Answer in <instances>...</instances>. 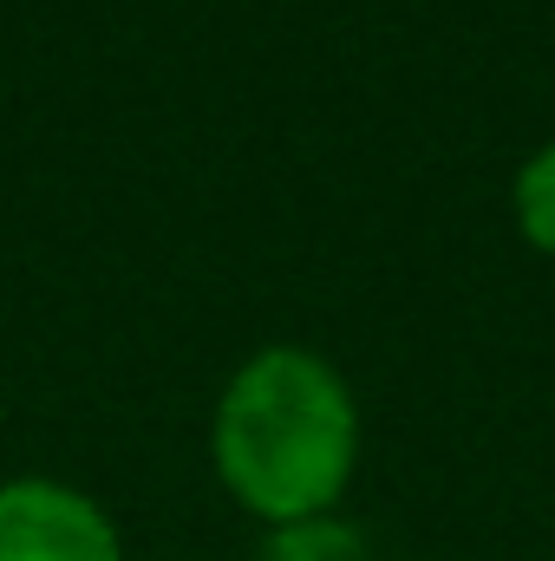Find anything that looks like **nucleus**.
<instances>
[{
  "label": "nucleus",
  "instance_id": "nucleus-4",
  "mask_svg": "<svg viewBox=\"0 0 555 561\" xmlns=\"http://www.w3.org/2000/svg\"><path fill=\"white\" fill-rule=\"evenodd\" d=\"M517 222L543 255H555V144H543L517 176Z\"/></svg>",
  "mask_w": 555,
  "mask_h": 561
},
{
  "label": "nucleus",
  "instance_id": "nucleus-3",
  "mask_svg": "<svg viewBox=\"0 0 555 561\" xmlns=\"http://www.w3.org/2000/svg\"><path fill=\"white\" fill-rule=\"evenodd\" d=\"M262 561H373L366 536L340 516H307V523H281Z\"/></svg>",
  "mask_w": 555,
  "mask_h": 561
},
{
  "label": "nucleus",
  "instance_id": "nucleus-2",
  "mask_svg": "<svg viewBox=\"0 0 555 561\" xmlns=\"http://www.w3.org/2000/svg\"><path fill=\"white\" fill-rule=\"evenodd\" d=\"M0 561H118L112 516L46 477L0 483Z\"/></svg>",
  "mask_w": 555,
  "mask_h": 561
},
{
  "label": "nucleus",
  "instance_id": "nucleus-1",
  "mask_svg": "<svg viewBox=\"0 0 555 561\" xmlns=\"http://www.w3.org/2000/svg\"><path fill=\"white\" fill-rule=\"evenodd\" d=\"M209 450L229 496L249 516L275 529L333 516L360 463V412L347 379L327 359L301 346H269L229 379Z\"/></svg>",
  "mask_w": 555,
  "mask_h": 561
}]
</instances>
